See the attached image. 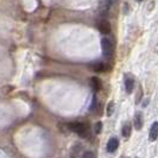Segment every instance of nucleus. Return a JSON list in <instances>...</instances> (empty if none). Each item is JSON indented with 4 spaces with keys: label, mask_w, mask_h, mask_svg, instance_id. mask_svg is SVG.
Returning a JSON list of instances; mask_svg holds the SVG:
<instances>
[{
    "label": "nucleus",
    "mask_w": 158,
    "mask_h": 158,
    "mask_svg": "<svg viewBox=\"0 0 158 158\" xmlns=\"http://www.w3.org/2000/svg\"><path fill=\"white\" fill-rule=\"evenodd\" d=\"M101 48H102V55L106 58H111L114 54V43L108 38H102L101 40Z\"/></svg>",
    "instance_id": "f03ea898"
},
{
    "label": "nucleus",
    "mask_w": 158,
    "mask_h": 158,
    "mask_svg": "<svg viewBox=\"0 0 158 158\" xmlns=\"http://www.w3.org/2000/svg\"><path fill=\"white\" fill-rule=\"evenodd\" d=\"M112 6V0H100L99 2V11H100V15H107L108 11L111 10Z\"/></svg>",
    "instance_id": "39448f33"
},
{
    "label": "nucleus",
    "mask_w": 158,
    "mask_h": 158,
    "mask_svg": "<svg viewBox=\"0 0 158 158\" xmlns=\"http://www.w3.org/2000/svg\"><path fill=\"white\" fill-rule=\"evenodd\" d=\"M90 85H92V87H93V89H94L95 92H99L101 89V87H102L101 80L99 79V77H96V76H93L90 79Z\"/></svg>",
    "instance_id": "1a4fd4ad"
},
{
    "label": "nucleus",
    "mask_w": 158,
    "mask_h": 158,
    "mask_svg": "<svg viewBox=\"0 0 158 158\" xmlns=\"http://www.w3.org/2000/svg\"><path fill=\"white\" fill-rule=\"evenodd\" d=\"M92 69L95 73H105V71L108 69V65L102 63V62H96V63L92 64Z\"/></svg>",
    "instance_id": "6e6552de"
},
{
    "label": "nucleus",
    "mask_w": 158,
    "mask_h": 158,
    "mask_svg": "<svg viewBox=\"0 0 158 158\" xmlns=\"http://www.w3.org/2000/svg\"><path fill=\"white\" fill-rule=\"evenodd\" d=\"M121 133H123V135H124L125 138H128V137L131 135V124H128V123H127V124H124Z\"/></svg>",
    "instance_id": "9b49d317"
},
{
    "label": "nucleus",
    "mask_w": 158,
    "mask_h": 158,
    "mask_svg": "<svg viewBox=\"0 0 158 158\" xmlns=\"http://www.w3.org/2000/svg\"><path fill=\"white\" fill-rule=\"evenodd\" d=\"M68 128L70 130L71 132H74V133H76L77 135H80L81 138H87L88 133H89L87 124L80 123V121L69 123V124H68Z\"/></svg>",
    "instance_id": "f257e3e1"
},
{
    "label": "nucleus",
    "mask_w": 158,
    "mask_h": 158,
    "mask_svg": "<svg viewBox=\"0 0 158 158\" xmlns=\"http://www.w3.org/2000/svg\"><path fill=\"white\" fill-rule=\"evenodd\" d=\"M124 83H125V90H126L127 94H131L135 89V79L131 76V75H125V80H124Z\"/></svg>",
    "instance_id": "20e7f679"
},
{
    "label": "nucleus",
    "mask_w": 158,
    "mask_h": 158,
    "mask_svg": "<svg viewBox=\"0 0 158 158\" xmlns=\"http://www.w3.org/2000/svg\"><path fill=\"white\" fill-rule=\"evenodd\" d=\"M119 148V139L117 137H112L111 139L108 140L107 143V151L112 153V152H114V151L117 150Z\"/></svg>",
    "instance_id": "423d86ee"
},
{
    "label": "nucleus",
    "mask_w": 158,
    "mask_h": 158,
    "mask_svg": "<svg viewBox=\"0 0 158 158\" xmlns=\"http://www.w3.org/2000/svg\"><path fill=\"white\" fill-rule=\"evenodd\" d=\"M101 131H102V123L99 121L95 124V133H100Z\"/></svg>",
    "instance_id": "4468645a"
},
{
    "label": "nucleus",
    "mask_w": 158,
    "mask_h": 158,
    "mask_svg": "<svg viewBox=\"0 0 158 158\" xmlns=\"http://www.w3.org/2000/svg\"><path fill=\"white\" fill-rule=\"evenodd\" d=\"M149 138L151 142H155L158 138V123H153L150 128V133H149Z\"/></svg>",
    "instance_id": "0eeeda50"
},
{
    "label": "nucleus",
    "mask_w": 158,
    "mask_h": 158,
    "mask_svg": "<svg viewBox=\"0 0 158 158\" xmlns=\"http://www.w3.org/2000/svg\"><path fill=\"white\" fill-rule=\"evenodd\" d=\"M143 123H144V119H143V114L140 112L135 113V127L137 130H142L143 128Z\"/></svg>",
    "instance_id": "9d476101"
},
{
    "label": "nucleus",
    "mask_w": 158,
    "mask_h": 158,
    "mask_svg": "<svg viewBox=\"0 0 158 158\" xmlns=\"http://www.w3.org/2000/svg\"><path fill=\"white\" fill-rule=\"evenodd\" d=\"M81 158H95V155H94V152H92V151H87V152H85V153L82 155Z\"/></svg>",
    "instance_id": "2eb2a0df"
},
{
    "label": "nucleus",
    "mask_w": 158,
    "mask_h": 158,
    "mask_svg": "<svg viewBox=\"0 0 158 158\" xmlns=\"http://www.w3.org/2000/svg\"><path fill=\"white\" fill-rule=\"evenodd\" d=\"M98 29H99V31L103 33V35H108L110 32H111V23L108 22V20H106V19H101L99 23H98Z\"/></svg>",
    "instance_id": "7ed1b4c3"
},
{
    "label": "nucleus",
    "mask_w": 158,
    "mask_h": 158,
    "mask_svg": "<svg viewBox=\"0 0 158 158\" xmlns=\"http://www.w3.org/2000/svg\"><path fill=\"white\" fill-rule=\"evenodd\" d=\"M139 1H140V0H139Z\"/></svg>",
    "instance_id": "dca6fc26"
},
{
    "label": "nucleus",
    "mask_w": 158,
    "mask_h": 158,
    "mask_svg": "<svg viewBox=\"0 0 158 158\" xmlns=\"http://www.w3.org/2000/svg\"><path fill=\"white\" fill-rule=\"evenodd\" d=\"M113 112H114V102L111 101V102L107 105V115L111 117L112 114H113Z\"/></svg>",
    "instance_id": "ddd939ff"
},
{
    "label": "nucleus",
    "mask_w": 158,
    "mask_h": 158,
    "mask_svg": "<svg viewBox=\"0 0 158 158\" xmlns=\"http://www.w3.org/2000/svg\"><path fill=\"white\" fill-rule=\"evenodd\" d=\"M81 149H82L81 145H75V146L73 148V150H71V156H73V158L80 157V151H81Z\"/></svg>",
    "instance_id": "f8f14e48"
}]
</instances>
